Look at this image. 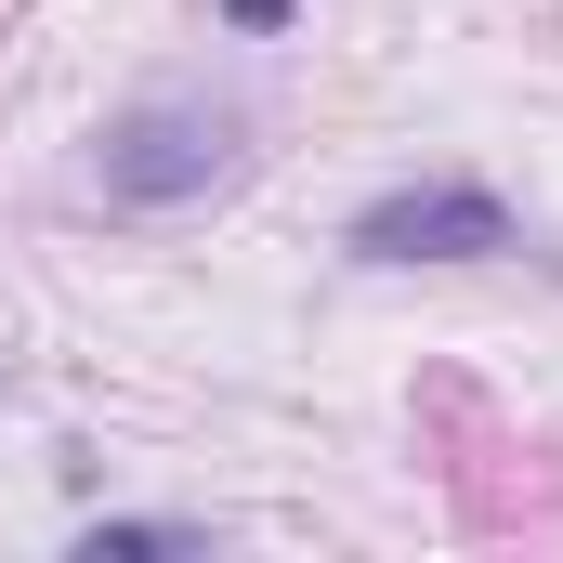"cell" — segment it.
Instances as JSON below:
<instances>
[{"label": "cell", "mask_w": 563, "mask_h": 563, "mask_svg": "<svg viewBox=\"0 0 563 563\" xmlns=\"http://www.w3.org/2000/svg\"><path fill=\"white\" fill-rule=\"evenodd\" d=\"M236 170H250V106H223V92H132L92 144V184L119 210H197Z\"/></svg>", "instance_id": "1"}, {"label": "cell", "mask_w": 563, "mask_h": 563, "mask_svg": "<svg viewBox=\"0 0 563 563\" xmlns=\"http://www.w3.org/2000/svg\"><path fill=\"white\" fill-rule=\"evenodd\" d=\"M341 250L354 263H498V250H525V223H511L498 184H394V197L354 210Z\"/></svg>", "instance_id": "2"}, {"label": "cell", "mask_w": 563, "mask_h": 563, "mask_svg": "<svg viewBox=\"0 0 563 563\" xmlns=\"http://www.w3.org/2000/svg\"><path fill=\"white\" fill-rule=\"evenodd\" d=\"M106 551H210V525H79V563Z\"/></svg>", "instance_id": "3"}, {"label": "cell", "mask_w": 563, "mask_h": 563, "mask_svg": "<svg viewBox=\"0 0 563 563\" xmlns=\"http://www.w3.org/2000/svg\"><path fill=\"white\" fill-rule=\"evenodd\" d=\"M210 13H223L236 40H276V26H288V0H210Z\"/></svg>", "instance_id": "4"}]
</instances>
